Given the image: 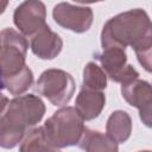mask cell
<instances>
[{
	"instance_id": "cell-1",
	"label": "cell",
	"mask_w": 152,
	"mask_h": 152,
	"mask_svg": "<svg viewBox=\"0 0 152 152\" xmlns=\"http://www.w3.org/2000/svg\"><path fill=\"white\" fill-rule=\"evenodd\" d=\"M101 45L102 49L109 46L133 48L139 63L150 72L152 34L147 13L141 8H134L110 18L102 28Z\"/></svg>"
},
{
	"instance_id": "cell-2",
	"label": "cell",
	"mask_w": 152,
	"mask_h": 152,
	"mask_svg": "<svg viewBox=\"0 0 152 152\" xmlns=\"http://www.w3.org/2000/svg\"><path fill=\"white\" fill-rule=\"evenodd\" d=\"M45 114L44 102L33 94L17 96L10 101L0 116V147H15Z\"/></svg>"
},
{
	"instance_id": "cell-3",
	"label": "cell",
	"mask_w": 152,
	"mask_h": 152,
	"mask_svg": "<svg viewBox=\"0 0 152 152\" xmlns=\"http://www.w3.org/2000/svg\"><path fill=\"white\" fill-rule=\"evenodd\" d=\"M84 120L75 107H61L44 124L46 139L57 148L78 145L84 129Z\"/></svg>"
},
{
	"instance_id": "cell-4",
	"label": "cell",
	"mask_w": 152,
	"mask_h": 152,
	"mask_svg": "<svg viewBox=\"0 0 152 152\" xmlns=\"http://www.w3.org/2000/svg\"><path fill=\"white\" fill-rule=\"evenodd\" d=\"M28 43L26 38L13 28L0 31V74L2 77L19 72L25 64Z\"/></svg>"
},
{
	"instance_id": "cell-5",
	"label": "cell",
	"mask_w": 152,
	"mask_h": 152,
	"mask_svg": "<svg viewBox=\"0 0 152 152\" xmlns=\"http://www.w3.org/2000/svg\"><path fill=\"white\" fill-rule=\"evenodd\" d=\"M36 90L53 106L64 107L75 93V81L72 76L64 70L48 69L39 76L36 83Z\"/></svg>"
},
{
	"instance_id": "cell-6",
	"label": "cell",
	"mask_w": 152,
	"mask_h": 152,
	"mask_svg": "<svg viewBox=\"0 0 152 152\" xmlns=\"http://www.w3.org/2000/svg\"><path fill=\"white\" fill-rule=\"evenodd\" d=\"M101 63V69L114 82L126 84L139 78V72L129 64H127V56L125 49L109 46L102 49V53L97 56Z\"/></svg>"
},
{
	"instance_id": "cell-7",
	"label": "cell",
	"mask_w": 152,
	"mask_h": 152,
	"mask_svg": "<svg viewBox=\"0 0 152 152\" xmlns=\"http://www.w3.org/2000/svg\"><path fill=\"white\" fill-rule=\"evenodd\" d=\"M56 24L76 33L88 31L93 24V11L88 6L59 2L52 10Z\"/></svg>"
},
{
	"instance_id": "cell-8",
	"label": "cell",
	"mask_w": 152,
	"mask_h": 152,
	"mask_svg": "<svg viewBox=\"0 0 152 152\" xmlns=\"http://www.w3.org/2000/svg\"><path fill=\"white\" fill-rule=\"evenodd\" d=\"M46 10L42 1L30 0L21 2L14 11L13 21L21 34L33 36L43 26H45Z\"/></svg>"
},
{
	"instance_id": "cell-9",
	"label": "cell",
	"mask_w": 152,
	"mask_h": 152,
	"mask_svg": "<svg viewBox=\"0 0 152 152\" xmlns=\"http://www.w3.org/2000/svg\"><path fill=\"white\" fill-rule=\"evenodd\" d=\"M121 94L131 106L138 108L141 121L147 127H151L152 91L150 83L138 78L129 83L121 84Z\"/></svg>"
},
{
	"instance_id": "cell-10",
	"label": "cell",
	"mask_w": 152,
	"mask_h": 152,
	"mask_svg": "<svg viewBox=\"0 0 152 152\" xmlns=\"http://www.w3.org/2000/svg\"><path fill=\"white\" fill-rule=\"evenodd\" d=\"M62 48L63 42L61 37L51 31L48 25L31 36V50L42 59H53L59 55Z\"/></svg>"
},
{
	"instance_id": "cell-11",
	"label": "cell",
	"mask_w": 152,
	"mask_h": 152,
	"mask_svg": "<svg viewBox=\"0 0 152 152\" xmlns=\"http://www.w3.org/2000/svg\"><path fill=\"white\" fill-rule=\"evenodd\" d=\"M106 104V96L102 91L82 88L75 102V108L86 121L97 118Z\"/></svg>"
},
{
	"instance_id": "cell-12",
	"label": "cell",
	"mask_w": 152,
	"mask_h": 152,
	"mask_svg": "<svg viewBox=\"0 0 152 152\" xmlns=\"http://www.w3.org/2000/svg\"><path fill=\"white\" fill-rule=\"evenodd\" d=\"M132 133V119L125 110L113 112L106 125V134L113 139L116 144H121L128 140Z\"/></svg>"
},
{
	"instance_id": "cell-13",
	"label": "cell",
	"mask_w": 152,
	"mask_h": 152,
	"mask_svg": "<svg viewBox=\"0 0 152 152\" xmlns=\"http://www.w3.org/2000/svg\"><path fill=\"white\" fill-rule=\"evenodd\" d=\"M78 146L86 152H119L118 144L113 139L102 132L89 128L84 129Z\"/></svg>"
},
{
	"instance_id": "cell-14",
	"label": "cell",
	"mask_w": 152,
	"mask_h": 152,
	"mask_svg": "<svg viewBox=\"0 0 152 152\" xmlns=\"http://www.w3.org/2000/svg\"><path fill=\"white\" fill-rule=\"evenodd\" d=\"M19 152H61L55 147L45 137L43 127H36L28 131V133L21 140Z\"/></svg>"
},
{
	"instance_id": "cell-15",
	"label": "cell",
	"mask_w": 152,
	"mask_h": 152,
	"mask_svg": "<svg viewBox=\"0 0 152 152\" xmlns=\"http://www.w3.org/2000/svg\"><path fill=\"white\" fill-rule=\"evenodd\" d=\"M2 81H4V88H6L12 95L19 96L32 86L33 72L26 65L17 74H14L12 76L2 77Z\"/></svg>"
},
{
	"instance_id": "cell-16",
	"label": "cell",
	"mask_w": 152,
	"mask_h": 152,
	"mask_svg": "<svg viewBox=\"0 0 152 152\" xmlns=\"http://www.w3.org/2000/svg\"><path fill=\"white\" fill-rule=\"evenodd\" d=\"M107 87V75L94 62H89L83 69V84L82 88L102 91Z\"/></svg>"
},
{
	"instance_id": "cell-17",
	"label": "cell",
	"mask_w": 152,
	"mask_h": 152,
	"mask_svg": "<svg viewBox=\"0 0 152 152\" xmlns=\"http://www.w3.org/2000/svg\"><path fill=\"white\" fill-rule=\"evenodd\" d=\"M8 103H10V101H8L7 96H5L4 94H1V93H0V116H1V114L6 110V108H7Z\"/></svg>"
},
{
	"instance_id": "cell-18",
	"label": "cell",
	"mask_w": 152,
	"mask_h": 152,
	"mask_svg": "<svg viewBox=\"0 0 152 152\" xmlns=\"http://www.w3.org/2000/svg\"><path fill=\"white\" fill-rule=\"evenodd\" d=\"M7 5H8V2H7V1H0V14H2V13L5 12V10H6Z\"/></svg>"
},
{
	"instance_id": "cell-19",
	"label": "cell",
	"mask_w": 152,
	"mask_h": 152,
	"mask_svg": "<svg viewBox=\"0 0 152 152\" xmlns=\"http://www.w3.org/2000/svg\"><path fill=\"white\" fill-rule=\"evenodd\" d=\"M2 88H4V81H2V75L0 74V91Z\"/></svg>"
},
{
	"instance_id": "cell-20",
	"label": "cell",
	"mask_w": 152,
	"mask_h": 152,
	"mask_svg": "<svg viewBox=\"0 0 152 152\" xmlns=\"http://www.w3.org/2000/svg\"><path fill=\"white\" fill-rule=\"evenodd\" d=\"M138 152H151V151H148V150H146V151H138Z\"/></svg>"
}]
</instances>
